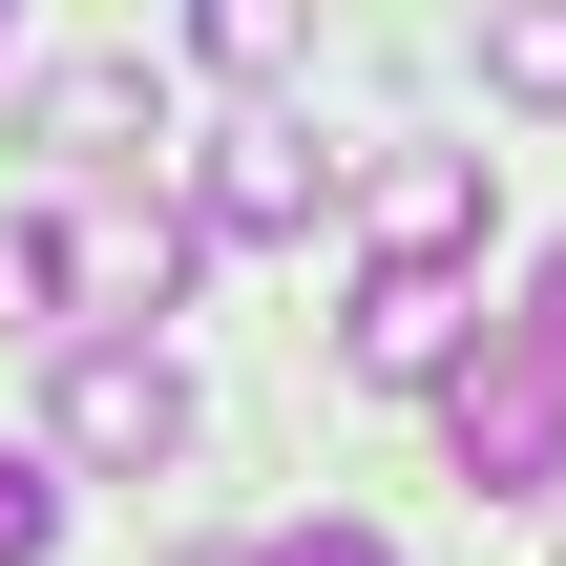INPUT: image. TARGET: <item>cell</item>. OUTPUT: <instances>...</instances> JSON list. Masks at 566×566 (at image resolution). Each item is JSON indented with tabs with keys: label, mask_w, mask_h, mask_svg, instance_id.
<instances>
[{
	"label": "cell",
	"mask_w": 566,
	"mask_h": 566,
	"mask_svg": "<svg viewBox=\"0 0 566 566\" xmlns=\"http://www.w3.org/2000/svg\"><path fill=\"white\" fill-rule=\"evenodd\" d=\"M63 546V483H42V462H0V566H42Z\"/></svg>",
	"instance_id": "obj_9"
},
{
	"label": "cell",
	"mask_w": 566,
	"mask_h": 566,
	"mask_svg": "<svg viewBox=\"0 0 566 566\" xmlns=\"http://www.w3.org/2000/svg\"><path fill=\"white\" fill-rule=\"evenodd\" d=\"M21 147H63V168H126V147H147V63H42Z\"/></svg>",
	"instance_id": "obj_5"
},
{
	"label": "cell",
	"mask_w": 566,
	"mask_h": 566,
	"mask_svg": "<svg viewBox=\"0 0 566 566\" xmlns=\"http://www.w3.org/2000/svg\"><path fill=\"white\" fill-rule=\"evenodd\" d=\"M441 441H462V483H483V504H546V483H566V357L525 336V315L441 357Z\"/></svg>",
	"instance_id": "obj_1"
},
{
	"label": "cell",
	"mask_w": 566,
	"mask_h": 566,
	"mask_svg": "<svg viewBox=\"0 0 566 566\" xmlns=\"http://www.w3.org/2000/svg\"><path fill=\"white\" fill-rule=\"evenodd\" d=\"M189 566H252V546H189Z\"/></svg>",
	"instance_id": "obj_12"
},
{
	"label": "cell",
	"mask_w": 566,
	"mask_h": 566,
	"mask_svg": "<svg viewBox=\"0 0 566 566\" xmlns=\"http://www.w3.org/2000/svg\"><path fill=\"white\" fill-rule=\"evenodd\" d=\"M483 231V147H378V252H462Z\"/></svg>",
	"instance_id": "obj_6"
},
{
	"label": "cell",
	"mask_w": 566,
	"mask_h": 566,
	"mask_svg": "<svg viewBox=\"0 0 566 566\" xmlns=\"http://www.w3.org/2000/svg\"><path fill=\"white\" fill-rule=\"evenodd\" d=\"M315 189H336V147H315V126H210L189 231H210V252H294V231H315Z\"/></svg>",
	"instance_id": "obj_2"
},
{
	"label": "cell",
	"mask_w": 566,
	"mask_h": 566,
	"mask_svg": "<svg viewBox=\"0 0 566 566\" xmlns=\"http://www.w3.org/2000/svg\"><path fill=\"white\" fill-rule=\"evenodd\" d=\"M0 42H21V0H0Z\"/></svg>",
	"instance_id": "obj_13"
},
{
	"label": "cell",
	"mask_w": 566,
	"mask_h": 566,
	"mask_svg": "<svg viewBox=\"0 0 566 566\" xmlns=\"http://www.w3.org/2000/svg\"><path fill=\"white\" fill-rule=\"evenodd\" d=\"M168 441H189V378H168L147 336H84V357H63V462H105V483H147Z\"/></svg>",
	"instance_id": "obj_4"
},
{
	"label": "cell",
	"mask_w": 566,
	"mask_h": 566,
	"mask_svg": "<svg viewBox=\"0 0 566 566\" xmlns=\"http://www.w3.org/2000/svg\"><path fill=\"white\" fill-rule=\"evenodd\" d=\"M483 84L546 126V105H566V0H483Z\"/></svg>",
	"instance_id": "obj_7"
},
{
	"label": "cell",
	"mask_w": 566,
	"mask_h": 566,
	"mask_svg": "<svg viewBox=\"0 0 566 566\" xmlns=\"http://www.w3.org/2000/svg\"><path fill=\"white\" fill-rule=\"evenodd\" d=\"M525 336H546V357H566V252H546V294H525Z\"/></svg>",
	"instance_id": "obj_11"
},
{
	"label": "cell",
	"mask_w": 566,
	"mask_h": 566,
	"mask_svg": "<svg viewBox=\"0 0 566 566\" xmlns=\"http://www.w3.org/2000/svg\"><path fill=\"white\" fill-rule=\"evenodd\" d=\"M273 566H399V546H378V525H294Z\"/></svg>",
	"instance_id": "obj_10"
},
{
	"label": "cell",
	"mask_w": 566,
	"mask_h": 566,
	"mask_svg": "<svg viewBox=\"0 0 566 566\" xmlns=\"http://www.w3.org/2000/svg\"><path fill=\"white\" fill-rule=\"evenodd\" d=\"M462 336H483V294H462V252H378V273H357V315H336V357H357L378 399H399V378H441Z\"/></svg>",
	"instance_id": "obj_3"
},
{
	"label": "cell",
	"mask_w": 566,
	"mask_h": 566,
	"mask_svg": "<svg viewBox=\"0 0 566 566\" xmlns=\"http://www.w3.org/2000/svg\"><path fill=\"white\" fill-rule=\"evenodd\" d=\"M189 42H210V63H231V84H273V63H294V42H315V0H189Z\"/></svg>",
	"instance_id": "obj_8"
}]
</instances>
